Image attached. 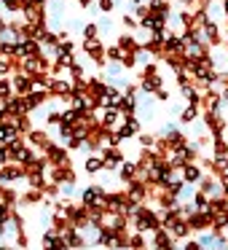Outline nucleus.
Segmentation results:
<instances>
[{
	"label": "nucleus",
	"instance_id": "nucleus-7",
	"mask_svg": "<svg viewBox=\"0 0 228 250\" xmlns=\"http://www.w3.org/2000/svg\"><path fill=\"white\" fill-rule=\"evenodd\" d=\"M27 146L30 148H35L38 153H43L46 148L51 146V137H49V132H43V129H33L27 135Z\"/></svg>",
	"mask_w": 228,
	"mask_h": 250
},
{
	"label": "nucleus",
	"instance_id": "nucleus-12",
	"mask_svg": "<svg viewBox=\"0 0 228 250\" xmlns=\"http://www.w3.org/2000/svg\"><path fill=\"white\" fill-rule=\"evenodd\" d=\"M43 54V43H38V41L27 38L22 43V60H30V57H40Z\"/></svg>",
	"mask_w": 228,
	"mask_h": 250
},
{
	"label": "nucleus",
	"instance_id": "nucleus-23",
	"mask_svg": "<svg viewBox=\"0 0 228 250\" xmlns=\"http://www.w3.org/2000/svg\"><path fill=\"white\" fill-rule=\"evenodd\" d=\"M121 22H124V27H129V30H134V27H137V19H134V17H129V14H124V17H121Z\"/></svg>",
	"mask_w": 228,
	"mask_h": 250
},
{
	"label": "nucleus",
	"instance_id": "nucleus-9",
	"mask_svg": "<svg viewBox=\"0 0 228 250\" xmlns=\"http://www.w3.org/2000/svg\"><path fill=\"white\" fill-rule=\"evenodd\" d=\"M188 226L193 229V231H212V215H207V212H193V215L188 218Z\"/></svg>",
	"mask_w": 228,
	"mask_h": 250
},
{
	"label": "nucleus",
	"instance_id": "nucleus-19",
	"mask_svg": "<svg viewBox=\"0 0 228 250\" xmlns=\"http://www.w3.org/2000/svg\"><path fill=\"white\" fill-rule=\"evenodd\" d=\"M81 33H83V41H97L99 38V27H97V24H83V30H81Z\"/></svg>",
	"mask_w": 228,
	"mask_h": 250
},
{
	"label": "nucleus",
	"instance_id": "nucleus-8",
	"mask_svg": "<svg viewBox=\"0 0 228 250\" xmlns=\"http://www.w3.org/2000/svg\"><path fill=\"white\" fill-rule=\"evenodd\" d=\"M180 178H183L185 183H190V186H199V183H201V178H204V169H201V164H199V162L185 164V167L180 169Z\"/></svg>",
	"mask_w": 228,
	"mask_h": 250
},
{
	"label": "nucleus",
	"instance_id": "nucleus-16",
	"mask_svg": "<svg viewBox=\"0 0 228 250\" xmlns=\"http://www.w3.org/2000/svg\"><path fill=\"white\" fill-rule=\"evenodd\" d=\"M212 156H215V159H226L228 156V143L217 137V140L212 143Z\"/></svg>",
	"mask_w": 228,
	"mask_h": 250
},
{
	"label": "nucleus",
	"instance_id": "nucleus-2",
	"mask_svg": "<svg viewBox=\"0 0 228 250\" xmlns=\"http://www.w3.org/2000/svg\"><path fill=\"white\" fill-rule=\"evenodd\" d=\"M140 126H142V121L137 119V116H124V121H121V126L115 132H118L121 143H124V140H129V137L140 135Z\"/></svg>",
	"mask_w": 228,
	"mask_h": 250
},
{
	"label": "nucleus",
	"instance_id": "nucleus-6",
	"mask_svg": "<svg viewBox=\"0 0 228 250\" xmlns=\"http://www.w3.org/2000/svg\"><path fill=\"white\" fill-rule=\"evenodd\" d=\"M199 191L207 196H212V199H217V196H223V188H220V178L217 175H207V178H201L199 183Z\"/></svg>",
	"mask_w": 228,
	"mask_h": 250
},
{
	"label": "nucleus",
	"instance_id": "nucleus-21",
	"mask_svg": "<svg viewBox=\"0 0 228 250\" xmlns=\"http://www.w3.org/2000/svg\"><path fill=\"white\" fill-rule=\"evenodd\" d=\"M6 164H11V151H8V146H0V167H6Z\"/></svg>",
	"mask_w": 228,
	"mask_h": 250
},
{
	"label": "nucleus",
	"instance_id": "nucleus-27",
	"mask_svg": "<svg viewBox=\"0 0 228 250\" xmlns=\"http://www.w3.org/2000/svg\"><path fill=\"white\" fill-rule=\"evenodd\" d=\"M226 132H228V129H226Z\"/></svg>",
	"mask_w": 228,
	"mask_h": 250
},
{
	"label": "nucleus",
	"instance_id": "nucleus-1",
	"mask_svg": "<svg viewBox=\"0 0 228 250\" xmlns=\"http://www.w3.org/2000/svg\"><path fill=\"white\" fill-rule=\"evenodd\" d=\"M99 126L102 129H118L121 121H124V113H121L115 105H108V108H99Z\"/></svg>",
	"mask_w": 228,
	"mask_h": 250
},
{
	"label": "nucleus",
	"instance_id": "nucleus-10",
	"mask_svg": "<svg viewBox=\"0 0 228 250\" xmlns=\"http://www.w3.org/2000/svg\"><path fill=\"white\" fill-rule=\"evenodd\" d=\"M118 46L124 49V54H137V51L142 49V43L134 38V35H129V33H124V35H118Z\"/></svg>",
	"mask_w": 228,
	"mask_h": 250
},
{
	"label": "nucleus",
	"instance_id": "nucleus-3",
	"mask_svg": "<svg viewBox=\"0 0 228 250\" xmlns=\"http://www.w3.org/2000/svg\"><path fill=\"white\" fill-rule=\"evenodd\" d=\"M83 51H86V57H92V62L94 65H99V67H105L108 62H105V46H102V41H83Z\"/></svg>",
	"mask_w": 228,
	"mask_h": 250
},
{
	"label": "nucleus",
	"instance_id": "nucleus-26",
	"mask_svg": "<svg viewBox=\"0 0 228 250\" xmlns=\"http://www.w3.org/2000/svg\"><path fill=\"white\" fill-rule=\"evenodd\" d=\"M35 3H38V6H49V0H35Z\"/></svg>",
	"mask_w": 228,
	"mask_h": 250
},
{
	"label": "nucleus",
	"instance_id": "nucleus-14",
	"mask_svg": "<svg viewBox=\"0 0 228 250\" xmlns=\"http://www.w3.org/2000/svg\"><path fill=\"white\" fill-rule=\"evenodd\" d=\"M204 38H207V43H220V27L212 19L204 24Z\"/></svg>",
	"mask_w": 228,
	"mask_h": 250
},
{
	"label": "nucleus",
	"instance_id": "nucleus-22",
	"mask_svg": "<svg viewBox=\"0 0 228 250\" xmlns=\"http://www.w3.org/2000/svg\"><path fill=\"white\" fill-rule=\"evenodd\" d=\"M97 6H99V11H102L105 17H108V14H110V11H113V8H115V0H99Z\"/></svg>",
	"mask_w": 228,
	"mask_h": 250
},
{
	"label": "nucleus",
	"instance_id": "nucleus-17",
	"mask_svg": "<svg viewBox=\"0 0 228 250\" xmlns=\"http://www.w3.org/2000/svg\"><path fill=\"white\" fill-rule=\"evenodd\" d=\"M196 116H199V105H188V108L180 113V121H183V124H193Z\"/></svg>",
	"mask_w": 228,
	"mask_h": 250
},
{
	"label": "nucleus",
	"instance_id": "nucleus-15",
	"mask_svg": "<svg viewBox=\"0 0 228 250\" xmlns=\"http://www.w3.org/2000/svg\"><path fill=\"white\" fill-rule=\"evenodd\" d=\"M105 57H108V62H121V60H124V49H121L118 43H115V46H105Z\"/></svg>",
	"mask_w": 228,
	"mask_h": 250
},
{
	"label": "nucleus",
	"instance_id": "nucleus-25",
	"mask_svg": "<svg viewBox=\"0 0 228 250\" xmlns=\"http://www.w3.org/2000/svg\"><path fill=\"white\" fill-rule=\"evenodd\" d=\"M78 6H81V8H89V6H92V0H78Z\"/></svg>",
	"mask_w": 228,
	"mask_h": 250
},
{
	"label": "nucleus",
	"instance_id": "nucleus-18",
	"mask_svg": "<svg viewBox=\"0 0 228 250\" xmlns=\"http://www.w3.org/2000/svg\"><path fill=\"white\" fill-rule=\"evenodd\" d=\"M11 97H14L11 78H0V100H11Z\"/></svg>",
	"mask_w": 228,
	"mask_h": 250
},
{
	"label": "nucleus",
	"instance_id": "nucleus-5",
	"mask_svg": "<svg viewBox=\"0 0 228 250\" xmlns=\"http://www.w3.org/2000/svg\"><path fill=\"white\" fill-rule=\"evenodd\" d=\"M99 156H102V162H105V169H118L121 164L126 162V156H124L121 148H102Z\"/></svg>",
	"mask_w": 228,
	"mask_h": 250
},
{
	"label": "nucleus",
	"instance_id": "nucleus-11",
	"mask_svg": "<svg viewBox=\"0 0 228 250\" xmlns=\"http://www.w3.org/2000/svg\"><path fill=\"white\" fill-rule=\"evenodd\" d=\"M83 169H86L89 175H99V172H105V162H102V156H99V153H89L86 162H83Z\"/></svg>",
	"mask_w": 228,
	"mask_h": 250
},
{
	"label": "nucleus",
	"instance_id": "nucleus-4",
	"mask_svg": "<svg viewBox=\"0 0 228 250\" xmlns=\"http://www.w3.org/2000/svg\"><path fill=\"white\" fill-rule=\"evenodd\" d=\"M11 86H14V94H19V97H27L30 92H33V76H27V73H14L11 76Z\"/></svg>",
	"mask_w": 228,
	"mask_h": 250
},
{
	"label": "nucleus",
	"instance_id": "nucleus-13",
	"mask_svg": "<svg viewBox=\"0 0 228 250\" xmlns=\"http://www.w3.org/2000/svg\"><path fill=\"white\" fill-rule=\"evenodd\" d=\"M137 169H140V164H132V162H124L118 167V178L124 180L126 186L132 183V180H137Z\"/></svg>",
	"mask_w": 228,
	"mask_h": 250
},
{
	"label": "nucleus",
	"instance_id": "nucleus-24",
	"mask_svg": "<svg viewBox=\"0 0 228 250\" xmlns=\"http://www.w3.org/2000/svg\"><path fill=\"white\" fill-rule=\"evenodd\" d=\"M156 97H158V100H161V103H167V100H169V92H167V89H161V92H158V94H156Z\"/></svg>",
	"mask_w": 228,
	"mask_h": 250
},
{
	"label": "nucleus",
	"instance_id": "nucleus-20",
	"mask_svg": "<svg viewBox=\"0 0 228 250\" xmlns=\"http://www.w3.org/2000/svg\"><path fill=\"white\" fill-rule=\"evenodd\" d=\"M140 146H142V151L156 148V137H153V135H140Z\"/></svg>",
	"mask_w": 228,
	"mask_h": 250
}]
</instances>
